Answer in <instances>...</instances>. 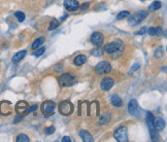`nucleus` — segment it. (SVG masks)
Instances as JSON below:
<instances>
[{"mask_svg": "<svg viewBox=\"0 0 167 142\" xmlns=\"http://www.w3.org/2000/svg\"><path fill=\"white\" fill-rule=\"evenodd\" d=\"M15 17L18 19V21H19L20 23L24 22L25 20V13H22V11H17V13H15Z\"/></svg>", "mask_w": 167, "mask_h": 142, "instance_id": "nucleus-24", "label": "nucleus"}, {"mask_svg": "<svg viewBox=\"0 0 167 142\" xmlns=\"http://www.w3.org/2000/svg\"><path fill=\"white\" fill-rule=\"evenodd\" d=\"M145 31H147V28H145V27H143V28H141V30L139 31V32L137 33V34H143V33H144Z\"/></svg>", "mask_w": 167, "mask_h": 142, "instance_id": "nucleus-36", "label": "nucleus"}, {"mask_svg": "<svg viewBox=\"0 0 167 142\" xmlns=\"http://www.w3.org/2000/svg\"><path fill=\"white\" fill-rule=\"evenodd\" d=\"M141 1H144V0H141Z\"/></svg>", "mask_w": 167, "mask_h": 142, "instance_id": "nucleus-38", "label": "nucleus"}, {"mask_svg": "<svg viewBox=\"0 0 167 142\" xmlns=\"http://www.w3.org/2000/svg\"><path fill=\"white\" fill-rule=\"evenodd\" d=\"M113 137L119 142H127L128 141V130L126 127H120L113 133Z\"/></svg>", "mask_w": 167, "mask_h": 142, "instance_id": "nucleus-5", "label": "nucleus"}, {"mask_svg": "<svg viewBox=\"0 0 167 142\" xmlns=\"http://www.w3.org/2000/svg\"><path fill=\"white\" fill-rule=\"evenodd\" d=\"M16 111L18 114H27L29 113V105L25 101H20L16 106Z\"/></svg>", "mask_w": 167, "mask_h": 142, "instance_id": "nucleus-8", "label": "nucleus"}, {"mask_svg": "<svg viewBox=\"0 0 167 142\" xmlns=\"http://www.w3.org/2000/svg\"><path fill=\"white\" fill-rule=\"evenodd\" d=\"M124 48H125L124 42L122 41L121 39H116V40H113V41L107 43L106 45L104 46L103 52H105L106 54H109V55L113 56L115 59H117L118 57H120V56L122 55Z\"/></svg>", "mask_w": 167, "mask_h": 142, "instance_id": "nucleus-1", "label": "nucleus"}, {"mask_svg": "<svg viewBox=\"0 0 167 142\" xmlns=\"http://www.w3.org/2000/svg\"><path fill=\"white\" fill-rule=\"evenodd\" d=\"M27 52L26 50H21V52H17L15 56L13 57V59H11V61H13V63H19L21 60L24 59V57L26 56Z\"/></svg>", "mask_w": 167, "mask_h": 142, "instance_id": "nucleus-16", "label": "nucleus"}, {"mask_svg": "<svg viewBox=\"0 0 167 142\" xmlns=\"http://www.w3.org/2000/svg\"><path fill=\"white\" fill-rule=\"evenodd\" d=\"M148 33L151 35V36H155V35H156V28H155V27H151V28H149Z\"/></svg>", "mask_w": 167, "mask_h": 142, "instance_id": "nucleus-31", "label": "nucleus"}, {"mask_svg": "<svg viewBox=\"0 0 167 142\" xmlns=\"http://www.w3.org/2000/svg\"><path fill=\"white\" fill-rule=\"evenodd\" d=\"M37 108V105H32L31 107H29V112H33L34 110H36Z\"/></svg>", "mask_w": 167, "mask_h": 142, "instance_id": "nucleus-35", "label": "nucleus"}, {"mask_svg": "<svg viewBox=\"0 0 167 142\" xmlns=\"http://www.w3.org/2000/svg\"><path fill=\"white\" fill-rule=\"evenodd\" d=\"M139 66H140V65H139L138 63H137V64H134V65H133L132 67H131V69L129 70L128 74H132V73L134 72V71H136V70L138 69V68H139Z\"/></svg>", "mask_w": 167, "mask_h": 142, "instance_id": "nucleus-30", "label": "nucleus"}, {"mask_svg": "<svg viewBox=\"0 0 167 142\" xmlns=\"http://www.w3.org/2000/svg\"><path fill=\"white\" fill-rule=\"evenodd\" d=\"M62 141L63 142H71V139H70V137H68V136H64V137L62 138Z\"/></svg>", "mask_w": 167, "mask_h": 142, "instance_id": "nucleus-34", "label": "nucleus"}, {"mask_svg": "<svg viewBox=\"0 0 167 142\" xmlns=\"http://www.w3.org/2000/svg\"><path fill=\"white\" fill-rule=\"evenodd\" d=\"M154 128L155 130H157L158 132H161L163 131V129H164L165 127V122H164V120L161 118H156L154 120Z\"/></svg>", "mask_w": 167, "mask_h": 142, "instance_id": "nucleus-13", "label": "nucleus"}, {"mask_svg": "<svg viewBox=\"0 0 167 142\" xmlns=\"http://www.w3.org/2000/svg\"><path fill=\"white\" fill-rule=\"evenodd\" d=\"M103 50L102 48H95V50H93V52H91L92 55L95 56V57H101L102 55H103Z\"/></svg>", "mask_w": 167, "mask_h": 142, "instance_id": "nucleus-26", "label": "nucleus"}, {"mask_svg": "<svg viewBox=\"0 0 167 142\" xmlns=\"http://www.w3.org/2000/svg\"><path fill=\"white\" fill-rule=\"evenodd\" d=\"M128 15H130V13H129V11H121V13H118L117 15V19L118 20H123V19H125V17H127Z\"/></svg>", "mask_w": 167, "mask_h": 142, "instance_id": "nucleus-25", "label": "nucleus"}, {"mask_svg": "<svg viewBox=\"0 0 167 142\" xmlns=\"http://www.w3.org/2000/svg\"><path fill=\"white\" fill-rule=\"evenodd\" d=\"M163 34V30L161 27H157L156 28V35L157 36H161V35Z\"/></svg>", "mask_w": 167, "mask_h": 142, "instance_id": "nucleus-32", "label": "nucleus"}, {"mask_svg": "<svg viewBox=\"0 0 167 142\" xmlns=\"http://www.w3.org/2000/svg\"><path fill=\"white\" fill-rule=\"evenodd\" d=\"M111 103L115 107H121L122 104H123V101H122V99L118 95H113L111 97Z\"/></svg>", "mask_w": 167, "mask_h": 142, "instance_id": "nucleus-18", "label": "nucleus"}, {"mask_svg": "<svg viewBox=\"0 0 167 142\" xmlns=\"http://www.w3.org/2000/svg\"><path fill=\"white\" fill-rule=\"evenodd\" d=\"M154 56L157 58V59H161L163 57V48L162 46H159L155 50L154 52Z\"/></svg>", "mask_w": 167, "mask_h": 142, "instance_id": "nucleus-23", "label": "nucleus"}, {"mask_svg": "<svg viewBox=\"0 0 167 142\" xmlns=\"http://www.w3.org/2000/svg\"><path fill=\"white\" fill-rule=\"evenodd\" d=\"M145 120H147V125H148L149 129H150V131H152V130H154V116H153V114L151 113V112H147V116H145Z\"/></svg>", "mask_w": 167, "mask_h": 142, "instance_id": "nucleus-17", "label": "nucleus"}, {"mask_svg": "<svg viewBox=\"0 0 167 142\" xmlns=\"http://www.w3.org/2000/svg\"><path fill=\"white\" fill-rule=\"evenodd\" d=\"M21 118H22V116H17V118H15V122H19L20 120H21Z\"/></svg>", "mask_w": 167, "mask_h": 142, "instance_id": "nucleus-37", "label": "nucleus"}, {"mask_svg": "<svg viewBox=\"0 0 167 142\" xmlns=\"http://www.w3.org/2000/svg\"><path fill=\"white\" fill-rule=\"evenodd\" d=\"M59 111L64 116L71 115L73 112V104L69 101H63L59 104Z\"/></svg>", "mask_w": 167, "mask_h": 142, "instance_id": "nucleus-4", "label": "nucleus"}, {"mask_svg": "<svg viewBox=\"0 0 167 142\" xmlns=\"http://www.w3.org/2000/svg\"><path fill=\"white\" fill-rule=\"evenodd\" d=\"M58 26H59V22H58V21H57V20H53L52 22L50 23V25H49L48 30H54V29H56Z\"/></svg>", "mask_w": 167, "mask_h": 142, "instance_id": "nucleus-28", "label": "nucleus"}, {"mask_svg": "<svg viewBox=\"0 0 167 142\" xmlns=\"http://www.w3.org/2000/svg\"><path fill=\"white\" fill-rule=\"evenodd\" d=\"M161 7H162V3H161L160 1H158V0L154 1V2L150 5L151 10H158V9H160Z\"/></svg>", "mask_w": 167, "mask_h": 142, "instance_id": "nucleus-22", "label": "nucleus"}, {"mask_svg": "<svg viewBox=\"0 0 167 142\" xmlns=\"http://www.w3.org/2000/svg\"><path fill=\"white\" fill-rule=\"evenodd\" d=\"M95 71L97 74L99 75H103V74H107L111 71V65L107 61H102L96 65Z\"/></svg>", "mask_w": 167, "mask_h": 142, "instance_id": "nucleus-6", "label": "nucleus"}, {"mask_svg": "<svg viewBox=\"0 0 167 142\" xmlns=\"http://www.w3.org/2000/svg\"><path fill=\"white\" fill-rule=\"evenodd\" d=\"M103 40H104L103 35L100 32H94L93 34L91 35V42L95 46H100L103 43Z\"/></svg>", "mask_w": 167, "mask_h": 142, "instance_id": "nucleus-10", "label": "nucleus"}, {"mask_svg": "<svg viewBox=\"0 0 167 142\" xmlns=\"http://www.w3.org/2000/svg\"><path fill=\"white\" fill-rule=\"evenodd\" d=\"M109 120H111V114L109 113H104L103 115L100 118L99 120V124L100 125H106L109 124Z\"/></svg>", "mask_w": 167, "mask_h": 142, "instance_id": "nucleus-19", "label": "nucleus"}, {"mask_svg": "<svg viewBox=\"0 0 167 142\" xmlns=\"http://www.w3.org/2000/svg\"><path fill=\"white\" fill-rule=\"evenodd\" d=\"M44 40H46V38H44V37H39V38H37V39H35L34 42L32 43V48H33V50H36V48H38L41 44L44 43Z\"/></svg>", "mask_w": 167, "mask_h": 142, "instance_id": "nucleus-20", "label": "nucleus"}, {"mask_svg": "<svg viewBox=\"0 0 167 142\" xmlns=\"http://www.w3.org/2000/svg\"><path fill=\"white\" fill-rule=\"evenodd\" d=\"M86 61H87V57H86L85 55L80 54V55H78L75 58H74L73 64L75 66H82V65H84V64L86 63Z\"/></svg>", "mask_w": 167, "mask_h": 142, "instance_id": "nucleus-14", "label": "nucleus"}, {"mask_svg": "<svg viewBox=\"0 0 167 142\" xmlns=\"http://www.w3.org/2000/svg\"><path fill=\"white\" fill-rule=\"evenodd\" d=\"M113 85H115V80L113 78H111V77H104L101 80L100 87L103 91H109L113 87Z\"/></svg>", "mask_w": 167, "mask_h": 142, "instance_id": "nucleus-9", "label": "nucleus"}, {"mask_svg": "<svg viewBox=\"0 0 167 142\" xmlns=\"http://www.w3.org/2000/svg\"><path fill=\"white\" fill-rule=\"evenodd\" d=\"M44 50H46V48H36V50H35L34 52H33V55H34L35 57H40V56L44 52Z\"/></svg>", "mask_w": 167, "mask_h": 142, "instance_id": "nucleus-27", "label": "nucleus"}, {"mask_svg": "<svg viewBox=\"0 0 167 142\" xmlns=\"http://www.w3.org/2000/svg\"><path fill=\"white\" fill-rule=\"evenodd\" d=\"M128 111L130 114L132 115H137L138 114V103L135 99H132V100L129 102L128 104Z\"/></svg>", "mask_w": 167, "mask_h": 142, "instance_id": "nucleus-12", "label": "nucleus"}, {"mask_svg": "<svg viewBox=\"0 0 167 142\" xmlns=\"http://www.w3.org/2000/svg\"><path fill=\"white\" fill-rule=\"evenodd\" d=\"M76 81L75 77L71 74V73H63L61 74L59 77V83H60L61 87H71L72 85H74Z\"/></svg>", "mask_w": 167, "mask_h": 142, "instance_id": "nucleus-2", "label": "nucleus"}, {"mask_svg": "<svg viewBox=\"0 0 167 142\" xmlns=\"http://www.w3.org/2000/svg\"><path fill=\"white\" fill-rule=\"evenodd\" d=\"M89 2H86V3H84V4H82L80 5V8L82 9V10H85V9H87L88 7H89Z\"/></svg>", "mask_w": 167, "mask_h": 142, "instance_id": "nucleus-33", "label": "nucleus"}, {"mask_svg": "<svg viewBox=\"0 0 167 142\" xmlns=\"http://www.w3.org/2000/svg\"><path fill=\"white\" fill-rule=\"evenodd\" d=\"M16 141L17 142H29L30 139H29L28 136L25 135V134H20V135H18L17 138H16Z\"/></svg>", "mask_w": 167, "mask_h": 142, "instance_id": "nucleus-21", "label": "nucleus"}, {"mask_svg": "<svg viewBox=\"0 0 167 142\" xmlns=\"http://www.w3.org/2000/svg\"><path fill=\"white\" fill-rule=\"evenodd\" d=\"M80 136L85 142H92L94 140L93 136H92L87 130H82V131H80Z\"/></svg>", "mask_w": 167, "mask_h": 142, "instance_id": "nucleus-15", "label": "nucleus"}, {"mask_svg": "<svg viewBox=\"0 0 167 142\" xmlns=\"http://www.w3.org/2000/svg\"><path fill=\"white\" fill-rule=\"evenodd\" d=\"M55 108H56V105H55V103L53 101H46L41 105V111L46 115H52V114H54Z\"/></svg>", "mask_w": 167, "mask_h": 142, "instance_id": "nucleus-7", "label": "nucleus"}, {"mask_svg": "<svg viewBox=\"0 0 167 142\" xmlns=\"http://www.w3.org/2000/svg\"><path fill=\"white\" fill-rule=\"evenodd\" d=\"M54 132H55V127H47L44 129V134H47V135H51Z\"/></svg>", "mask_w": 167, "mask_h": 142, "instance_id": "nucleus-29", "label": "nucleus"}, {"mask_svg": "<svg viewBox=\"0 0 167 142\" xmlns=\"http://www.w3.org/2000/svg\"><path fill=\"white\" fill-rule=\"evenodd\" d=\"M148 17V13L144 10H140L138 13H134L133 15H131L128 19V24L130 26H136L137 24H139L140 22H142L145 17Z\"/></svg>", "mask_w": 167, "mask_h": 142, "instance_id": "nucleus-3", "label": "nucleus"}, {"mask_svg": "<svg viewBox=\"0 0 167 142\" xmlns=\"http://www.w3.org/2000/svg\"><path fill=\"white\" fill-rule=\"evenodd\" d=\"M64 7L68 11H76L80 8V4L76 0H65L64 1Z\"/></svg>", "mask_w": 167, "mask_h": 142, "instance_id": "nucleus-11", "label": "nucleus"}]
</instances>
